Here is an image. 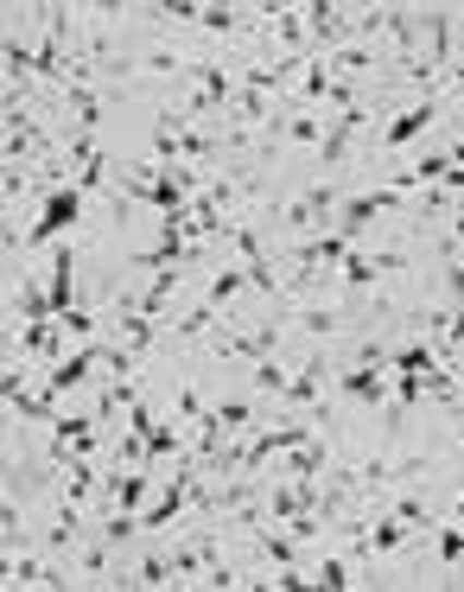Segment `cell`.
I'll list each match as a JSON object with an SVG mask.
<instances>
[{"label": "cell", "mask_w": 464, "mask_h": 592, "mask_svg": "<svg viewBox=\"0 0 464 592\" xmlns=\"http://www.w3.org/2000/svg\"><path fill=\"white\" fill-rule=\"evenodd\" d=\"M83 204H90V191L83 186H58V191H45L38 198V217H33V229H26V249H45L51 236H64L76 217H83Z\"/></svg>", "instance_id": "6da1fadb"}, {"label": "cell", "mask_w": 464, "mask_h": 592, "mask_svg": "<svg viewBox=\"0 0 464 592\" xmlns=\"http://www.w3.org/2000/svg\"><path fill=\"white\" fill-rule=\"evenodd\" d=\"M337 198H344V191L331 186V179H319L312 191H299V198L286 204L281 223L299 236V242H306V236H324V223H331V211H337Z\"/></svg>", "instance_id": "7a4b0ae2"}, {"label": "cell", "mask_w": 464, "mask_h": 592, "mask_svg": "<svg viewBox=\"0 0 464 592\" xmlns=\"http://www.w3.org/2000/svg\"><path fill=\"white\" fill-rule=\"evenodd\" d=\"M362 121H369V109H362V103H350V109H337L331 121H324V141H319L324 173H337V166L350 159V141L362 134Z\"/></svg>", "instance_id": "3957f363"}, {"label": "cell", "mask_w": 464, "mask_h": 592, "mask_svg": "<svg viewBox=\"0 0 464 592\" xmlns=\"http://www.w3.org/2000/svg\"><path fill=\"white\" fill-rule=\"evenodd\" d=\"M439 109H445V90H439V96H420L414 109H401L389 128H382V153H401L414 134H420V128H427V121H439Z\"/></svg>", "instance_id": "277c9868"}, {"label": "cell", "mask_w": 464, "mask_h": 592, "mask_svg": "<svg viewBox=\"0 0 464 592\" xmlns=\"http://www.w3.org/2000/svg\"><path fill=\"white\" fill-rule=\"evenodd\" d=\"M420 26H427V71L439 76V90H445V71H452V58H459V51H452V13H445V7H427Z\"/></svg>", "instance_id": "5b68a950"}, {"label": "cell", "mask_w": 464, "mask_h": 592, "mask_svg": "<svg viewBox=\"0 0 464 592\" xmlns=\"http://www.w3.org/2000/svg\"><path fill=\"white\" fill-rule=\"evenodd\" d=\"M96 364H103V344H96V338H90V344H76L64 364H51V376H45V395H51V402H58V395H71V389L96 370Z\"/></svg>", "instance_id": "8992f818"}, {"label": "cell", "mask_w": 464, "mask_h": 592, "mask_svg": "<svg viewBox=\"0 0 464 592\" xmlns=\"http://www.w3.org/2000/svg\"><path fill=\"white\" fill-rule=\"evenodd\" d=\"M45 548H20L7 560V587H64V567L58 560H38Z\"/></svg>", "instance_id": "52a82bcc"}, {"label": "cell", "mask_w": 464, "mask_h": 592, "mask_svg": "<svg viewBox=\"0 0 464 592\" xmlns=\"http://www.w3.org/2000/svg\"><path fill=\"white\" fill-rule=\"evenodd\" d=\"M337 395L357 407H382L389 402V382H382V370H369V364H350V370L337 376Z\"/></svg>", "instance_id": "ba28073f"}, {"label": "cell", "mask_w": 464, "mask_h": 592, "mask_svg": "<svg viewBox=\"0 0 464 592\" xmlns=\"http://www.w3.org/2000/svg\"><path fill=\"white\" fill-rule=\"evenodd\" d=\"M401 204V191L394 186H376V191H357V198H344V236H357L362 223H376L382 211Z\"/></svg>", "instance_id": "9c48e42d"}, {"label": "cell", "mask_w": 464, "mask_h": 592, "mask_svg": "<svg viewBox=\"0 0 464 592\" xmlns=\"http://www.w3.org/2000/svg\"><path fill=\"white\" fill-rule=\"evenodd\" d=\"M51 306H58V319L76 312V242H58V261H51Z\"/></svg>", "instance_id": "30bf717a"}, {"label": "cell", "mask_w": 464, "mask_h": 592, "mask_svg": "<svg viewBox=\"0 0 464 592\" xmlns=\"http://www.w3.org/2000/svg\"><path fill=\"white\" fill-rule=\"evenodd\" d=\"M76 529H83V504L58 497V517H51V529H45V555H71V548H76Z\"/></svg>", "instance_id": "8fae6325"}, {"label": "cell", "mask_w": 464, "mask_h": 592, "mask_svg": "<svg viewBox=\"0 0 464 592\" xmlns=\"http://www.w3.org/2000/svg\"><path fill=\"white\" fill-rule=\"evenodd\" d=\"M389 364L401 376H439V370H445V364H439V351H432L427 338H407L401 351H389ZM445 376H452V370H445Z\"/></svg>", "instance_id": "7c38bea8"}, {"label": "cell", "mask_w": 464, "mask_h": 592, "mask_svg": "<svg viewBox=\"0 0 464 592\" xmlns=\"http://www.w3.org/2000/svg\"><path fill=\"white\" fill-rule=\"evenodd\" d=\"M134 402H141L134 376H108V389L96 395V421H103V427H115V421H121V414H128Z\"/></svg>", "instance_id": "4fadbf2b"}, {"label": "cell", "mask_w": 464, "mask_h": 592, "mask_svg": "<svg viewBox=\"0 0 464 592\" xmlns=\"http://www.w3.org/2000/svg\"><path fill=\"white\" fill-rule=\"evenodd\" d=\"M286 319H293V325H299L306 338L344 332V312H337V306H293V299H286Z\"/></svg>", "instance_id": "5bb4252c"}, {"label": "cell", "mask_w": 464, "mask_h": 592, "mask_svg": "<svg viewBox=\"0 0 464 592\" xmlns=\"http://www.w3.org/2000/svg\"><path fill=\"white\" fill-rule=\"evenodd\" d=\"M324 472H331V446H324L319 434L293 446V459H286V478H324Z\"/></svg>", "instance_id": "9a60e30c"}, {"label": "cell", "mask_w": 464, "mask_h": 592, "mask_svg": "<svg viewBox=\"0 0 464 592\" xmlns=\"http://www.w3.org/2000/svg\"><path fill=\"white\" fill-rule=\"evenodd\" d=\"M389 510H394L401 522H407V529H432V504L420 497V490H394V497H389Z\"/></svg>", "instance_id": "2e32d148"}, {"label": "cell", "mask_w": 464, "mask_h": 592, "mask_svg": "<svg viewBox=\"0 0 464 592\" xmlns=\"http://www.w3.org/2000/svg\"><path fill=\"white\" fill-rule=\"evenodd\" d=\"M331 64H337L344 76H362V71L382 64V51H376V45H344V51H331Z\"/></svg>", "instance_id": "e0dca14e"}, {"label": "cell", "mask_w": 464, "mask_h": 592, "mask_svg": "<svg viewBox=\"0 0 464 592\" xmlns=\"http://www.w3.org/2000/svg\"><path fill=\"white\" fill-rule=\"evenodd\" d=\"M141 440H146V459H153V465H159V459H172V452H185V446H179V427H166V421H153Z\"/></svg>", "instance_id": "ac0fdd59"}, {"label": "cell", "mask_w": 464, "mask_h": 592, "mask_svg": "<svg viewBox=\"0 0 464 592\" xmlns=\"http://www.w3.org/2000/svg\"><path fill=\"white\" fill-rule=\"evenodd\" d=\"M312 580H319V587H350V580H357V560H344V555H324L319 567H312Z\"/></svg>", "instance_id": "d6986e66"}, {"label": "cell", "mask_w": 464, "mask_h": 592, "mask_svg": "<svg viewBox=\"0 0 464 592\" xmlns=\"http://www.w3.org/2000/svg\"><path fill=\"white\" fill-rule=\"evenodd\" d=\"M254 421V395H229V402H216V427L223 434H236V427H249Z\"/></svg>", "instance_id": "ffe728a7"}, {"label": "cell", "mask_w": 464, "mask_h": 592, "mask_svg": "<svg viewBox=\"0 0 464 592\" xmlns=\"http://www.w3.org/2000/svg\"><path fill=\"white\" fill-rule=\"evenodd\" d=\"M432 560H445V567L464 560V522H445V529L432 535Z\"/></svg>", "instance_id": "44dd1931"}, {"label": "cell", "mask_w": 464, "mask_h": 592, "mask_svg": "<svg viewBox=\"0 0 464 592\" xmlns=\"http://www.w3.org/2000/svg\"><path fill=\"white\" fill-rule=\"evenodd\" d=\"M242 287H249V274H242V268H223L211 287H204V299H211V306H229V299L242 294Z\"/></svg>", "instance_id": "7402d4cb"}, {"label": "cell", "mask_w": 464, "mask_h": 592, "mask_svg": "<svg viewBox=\"0 0 464 592\" xmlns=\"http://www.w3.org/2000/svg\"><path fill=\"white\" fill-rule=\"evenodd\" d=\"M172 402H179V421H198V427L211 421V402H204V395H198L191 382H179V395H172Z\"/></svg>", "instance_id": "603a6c76"}, {"label": "cell", "mask_w": 464, "mask_h": 592, "mask_svg": "<svg viewBox=\"0 0 464 592\" xmlns=\"http://www.w3.org/2000/svg\"><path fill=\"white\" fill-rule=\"evenodd\" d=\"M286 382H293V376H286L274 357H267V364H254V389H261V395H286Z\"/></svg>", "instance_id": "cb8c5ba5"}, {"label": "cell", "mask_w": 464, "mask_h": 592, "mask_svg": "<svg viewBox=\"0 0 464 592\" xmlns=\"http://www.w3.org/2000/svg\"><path fill=\"white\" fill-rule=\"evenodd\" d=\"M141 587H166V580H179L172 573V555H153V560H141V573H134Z\"/></svg>", "instance_id": "d4e9b609"}, {"label": "cell", "mask_w": 464, "mask_h": 592, "mask_svg": "<svg viewBox=\"0 0 464 592\" xmlns=\"http://www.w3.org/2000/svg\"><path fill=\"white\" fill-rule=\"evenodd\" d=\"M452 517H459V522H464V490H459V504H452Z\"/></svg>", "instance_id": "484cf974"}, {"label": "cell", "mask_w": 464, "mask_h": 592, "mask_svg": "<svg viewBox=\"0 0 464 592\" xmlns=\"http://www.w3.org/2000/svg\"><path fill=\"white\" fill-rule=\"evenodd\" d=\"M459 446H464V427H459Z\"/></svg>", "instance_id": "4316f807"}]
</instances>
